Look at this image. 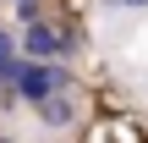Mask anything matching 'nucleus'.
I'll use <instances>...</instances> for the list:
<instances>
[{"mask_svg":"<svg viewBox=\"0 0 148 143\" xmlns=\"http://www.w3.org/2000/svg\"><path fill=\"white\" fill-rule=\"evenodd\" d=\"M71 83H77V72H71L66 61H22L16 77H11V94L33 110V105H44V99H55V94H71Z\"/></svg>","mask_w":148,"mask_h":143,"instance_id":"1","label":"nucleus"},{"mask_svg":"<svg viewBox=\"0 0 148 143\" xmlns=\"http://www.w3.org/2000/svg\"><path fill=\"white\" fill-rule=\"evenodd\" d=\"M60 28L55 22H27L22 28V39H16V50H22V61H60Z\"/></svg>","mask_w":148,"mask_h":143,"instance_id":"2","label":"nucleus"},{"mask_svg":"<svg viewBox=\"0 0 148 143\" xmlns=\"http://www.w3.org/2000/svg\"><path fill=\"white\" fill-rule=\"evenodd\" d=\"M33 116H38L44 132H66V127H77V99H71V94H55V99L33 105Z\"/></svg>","mask_w":148,"mask_h":143,"instance_id":"3","label":"nucleus"},{"mask_svg":"<svg viewBox=\"0 0 148 143\" xmlns=\"http://www.w3.org/2000/svg\"><path fill=\"white\" fill-rule=\"evenodd\" d=\"M16 66H22V50H16V39H11V33L0 28V88H11Z\"/></svg>","mask_w":148,"mask_h":143,"instance_id":"4","label":"nucleus"},{"mask_svg":"<svg viewBox=\"0 0 148 143\" xmlns=\"http://www.w3.org/2000/svg\"><path fill=\"white\" fill-rule=\"evenodd\" d=\"M16 22H44V0H16Z\"/></svg>","mask_w":148,"mask_h":143,"instance_id":"5","label":"nucleus"},{"mask_svg":"<svg viewBox=\"0 0 148 143\" xmlns=\"http://www.w3.org/2000/svg\"><path fill=\"white\" fill-rule=\"evenodd\" d=\"M104 11H115V17H137V11H148V0H104Z\"/></svg>","mask_w":148,"mask_h":143,"instance_id":"6","label":"nucleus"},{"mask_svg":"<svg viewBox=\"0 0 148 143\" xmlns=\"http://www.w3.org/2000/svg\"><path fill=\"white\" fill-rule=\"evenodd\" d=\"M0 143H11V138H5V132H0Z\"/></svg>","mask_w":148,"mask_h":143,"instance_id":"7","label":"nucleus"},{"mask_svg":"<svg viewBox=\"0 0 148 143\" xmlns=\"http://www.w3.org/2000/svg\"><path fill=\"white\" fill-rule=\"evenodd\" d=\"M11 6H16V0H11Z\"/></svg>","mask_w":148,"mask_h":143,"instance_id":"8","label":"nucleus"}]
</instances>
